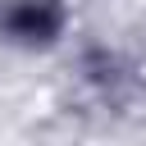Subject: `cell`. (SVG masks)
<instances>
[{"label": "cell", "mask_w": 146, "mask_h": 146, "mask_svg": "<svg viewBox=\"0 0 146 146\" xmlns=\"http://www.w3.org/2000/svg\"><path fill=\"white\" fill-rule=\"evenodd\" d=\"M0 27L14 36H27V41H46L59 27V5L55 0H14L0 14Z\"/></svg>", "instance_id": "cell-1"}]
</instances>
